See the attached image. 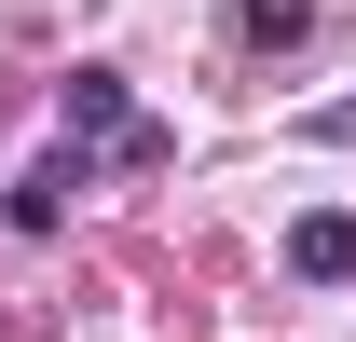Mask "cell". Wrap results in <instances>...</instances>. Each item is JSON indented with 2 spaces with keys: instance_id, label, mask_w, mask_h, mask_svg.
Here are the masks:
<instances>
[{
  "instance_id": "cell-3",
  "label": "cell",
  "mask_w": 356,
  "mask_h": 342,
  "mask_svg": "<svg viewBox=\"0 0 356 342\" xmlns=\"http://www.w3.org/2000/svg\"><path fill=\"white\" fill-rule=\"evenodd\" d=\"M69 192H83V151H42V165L14 178V206H0V219H14V233H55V219H69Z\"/></svg>"
},
{
  "instance_id": "cell-1",
  "label": "cell",
  "mask_w": 356,
  "mask_h": 342,
  "mask_svg": "<svg viewBox=\"0 0 356 342\" xmlns=\"http://www.w3.org/2000/svg\"><path fill=\"white\" fill-rule=\"evenodd\" d=\"M55 124H69V151H83V137H110V151H124V137H137L124 69H69V83H55Z\"/></svg>"
},
{
  "instance_id": "cell-2",
  "label": "cell",
  "mask_w": 356,
  "mask_h": 342,
  "mask_svg": "<svg viewBox=\"0 0 356 342\" xmlns=\"http://www.w3.org/2000/svg\"><path fill=\"white\" fill-rule=\"evenodd\" d=\"M288 274L302 288H356V206H302L288 219Z\"/></svg>"
}]
</instances>
